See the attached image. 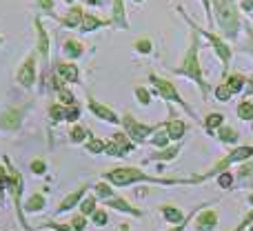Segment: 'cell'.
Returning a JSON list of instances; mask_svg holds the SVG:
<instances>
[{
    "label": "cell",
    "mask_w": 253,
    "mask_h": 231,
    "mask_svg": "<svg viewBox=\"0 0 253 231\" xmlns=\"http://www.w3.org/2000/svg\"><path fill=\"white\" fill-rule=\"evenodd\" d=\"M102 178L107 183H111L114 187H131V185H138V183L165 185V187H171V185H196L193 178H158V176L144 174L138 167H116L111 171H105Z\"/></svg>",
    "instance_id": "cell-1"
},
{
    "label": "cell",
    "mask_w": 253,
    "mask_h": 231,
    "mask_svg": "<svg viewBox=\"0 0 253 231\" xmlns=\"http://www.w3.org/2000/svg\"><path fill=\"white\" fill-rule=\"evenodd\" d=\"M198 51H200V34H198V31L193 29V34H191V43H189V49H187V53H184L182 62H180V65L173 69V74H175V76H184V78L193 80V83H196L198 87H200L202 98L207 100V96H209L211 87H209V83L205 80V74H202V67H200V58H198Z\"/></svg>",
    "instance_id": "cell-2"
},
{
    "label": "cell",
    "mask_w": 253,
    "mask_h": 231,
    "mask_svg": "<svg viewBox=\"0 0 253 231\" xmlns=\"http://www.w3.org/2000/svg\"><path fill=\"white\" fill-rule=\"evenodd\" d=\"M215 11V22H218L220 31L227 36L229 40L238 38V31H240V13H238V7L231 2V0H211Z\"/></svg>",
    "instance_id": "cell-3"
},
{
    "label": "cell",
    "mask_w": 253,
    "mask_h": 231,
    "mask_svg": "<svg viewBox=\"0 0 253 231\" xmlns=\"http://www.w3.org/2000/svg\"><path fill=\"white\" fill-rule=\"evenodd\" d=\"M249 158H253V147H249V144L236 147V149H231V151H229L224 158H220V160L215 162V165L211 167L209 171L193 176V180H196V185H198V183H202V180L211 178V176H218V174H222V171H227L229 167L236 165V162H245V160H249Z\"/></svg>",
    "instance_id": "cell-4"
},
{
    "label": "cell",
    "mask_w": 253,
    "mask_h": 231,
    "mask_svg": "<svg viewBox=\"0 0 253 231\" xmlns=\"http://www.w3.org/2000/svg\"><path fill=\"white\" fill-rule=\"evenodd\" d=\"M149 83L153 85V89H156V93H158V96H160V98H165L167 102H175V105H180V107H182V109L187 111V114L191 116V118H196V114H193V109L187 105V102L182 100V96H180V93H178V89H175V85H171L169 80H162V78H158L156 74H151V76H149Z\"/></svg>",
    "instance_id": "cell-5"
},
{
    "label": "cell",
    "mask_w": 253,
    "mask_h": 231,
    "mask_svg": "<svg viewBox=\"0 0 253 231\" xmlns=\"http://www.w3.org/2000/svg\"><path fill=\"white\" fill-rule=\"evenodd\" d=\"M180 13H182L184 18H187V13L180 9ZM187 22L191 25V29H196L200 36H205L207 40H209L211 45H213V49H215V53H218V58L222 60V65H224V76H227V69H229V62H231V56H233V51H231V47H229L227 43H224L220 36H215V34H211V31H207V29H200V27L196 25V22H191V18H187Z\"/></svg>",
    "instance_id": "cell-6"
},
{
    "label": "cell",
    "mask_w": 253,
    "mask_h": 231,
    "mask_svg": "<svg viewBox=\"0 0 253 231\" xmlns=\"http://www.w3.org/2000/svg\"><path fill=\"white\" fill-rule=\"evenodd\" d=\"M123 129H125V134L129 136L131 140H133L135 144H140V142H144V140L149 138V136H153V131L158 129L156 125H144V122H138L131 114H125L123 116Z\"/></svg>",
    "instance_id": "cell-7"
},
{
    "label": "cell",
    "mask_w": 253,
    "mask_h": 231,
    "mask_svg": "<svg viewBox=\"0 0 253 231\" xmlns=\"http://www.w3.org/2000/svg\"><path fill=\"white\" fill-rule=\"evenodd\" d=\"M16 78L25 89L34 87V83H36V53H29V56H27V60L22 62L20 69H18Z\"/></svg>",
    "instance_id": "cell-8"
},
{
    "label": "cell",
    "mask_w": 253,
    "mask_h": 231,
    "mask_svg": "<svg viewBox=\"0 0 253 231\" xmlns=\"http://www.w3.org/2000/svg\"><path fill=\"white\" fill-rule=\"evenodd\" d=\"M87 109L91 111L96 118H100V120H105V122H111V125H118L120 122V118H118L116 111H111L107 105H100L93 96H87Z\"/></svg>",
    "instance_id": "cell-9"
},
{
    "label": "cell",
    "mask_w": 253,
    "mask_h": 231,
    "mask_svg": "<svg viewBox=\"0 0 253 231\" xmlns=\"http://www.w3.org/2000/svg\"><path fill=\"white\" fill-rule=\"evenodd\" d=\"M105 205L109 207V209H116L118 214H126V216H135V218H142L144 216V211L142 209H138V207H133L131 205L126 198H123V196H118V198H107L105 200Z\"/></svg>",
    "instance_id": "cell-10"
},
{
    "label": "cell",
    "mask_w": 253,
    "mask_h": 231,
    "mask_svg": "<svg viewBox=\"0 0 253 231\" xmlns=\"http://www.w3.org/2000/svg\"><path fill=\"white\" fill-rule=\"evenodd\" d=\"M36 25V31H38V53L40 58H42V69H44V83H47V62H49V34L44 31L42 22H40V18H36L34 20Z\"/></svg>",
    "instance_id": "cell-11"
},
{
    "label": "cell",
    "mask_w": 253,
    "mask_h": 231,
    "mask_svg": "<svg viewBox=\"0 0 253 231\" xmlns=\"http://www.w3.org/2000/svg\"><path fill=\"white\" fill-rule=\"evenodd\" d=\"M22 116H25V109H16V107L2 111V116H0V129L2 131H16L18 127L22 125Z\"/></svg>",
    "instance_id": "cell-12"
},
{
    "label": "cell",
    "mask_w": 253,
    "mask_h": 231,
    "mask_svg": "<svg viewBox=\"0 0 253 231\" xmlns=\"http://www.w3.org/2000/svg\"><path fill=\"white\" fill-rule=\"evenodd\" d=\"M89 191V185H83L80 189H76V191H71L69 196H65V200L58 205V209H56V214H65V211H71L76 205H78L80 200L84 198V193Z\"/></svg>",
    "instance_id": "cell-13"
},
{
    "label": "cell",
    "mask_w": 253,
    "mask_h": 231,
    "mask_svg": "<svg viewBox=\"0 0 253 231\" xmlns=\"http://www.w3.org/2000/svg\"><path fill=\"white\" fill-rule=\"evenodd\" d=\"M218 227V214L211 209H205L202 214H198L196 218V231H215Z\"/></svg>",
    "instance_id": "cell-14"
},
{
    "label": "cell",
    "mask_w": 253,
    "mask_h": 231,
    "mask_svg": "<svg viewBox=\"0 0 253 231\" xmlns=\"http://www.w3.org/2000/svg\"><path fill=\"white\" fill-rule=\"evenodd\" d=\"M56 74L60 76L62 83H80V71H78V67L71 65V62H58Z\"/></svg>",
    "instance_id": "cell-15"
},
{
    "label": "cell",
    "mask_w": 253,
    "mask_h": 231,
    "mask_svg": "<svg viewBox=\"0 0 253 231\" xmlns=\"http://www.w3.org/2000/svg\"><path fill=\"white\" fill-rule=\"evenodd\" d=\"M165 129H167V134H169V138L173 140V142L182 140L184 134H187V125H184L182 120H175V118H171L169 122H165Z\"/></svg>",
    "instance_id": "cell-16"
},
{
    "label": "cell",
    "mask_w": 253,
    "mask_h": 231,
    "mask_svg": "<svg viewBox=\"0 0 253 231\" xmlns=\"http://www.w3.org/2000/svg\"><path fill=\"white\" fill-rule=\"evenodd\" d=\"M160 214H162V218H165L167 223H171V225H178V223H182V220L187 218V214H184L182 209H178V207H173V205H162Z\"/></svg>",
    "instance_id": "cell-17"
},
{
    "label": "cell",
    "mask_w": 253,
    "mask_h": 231,
    "mask_svg": "<svg viewBox=\"0 0 253 231\" xmlns=\"http://www.w3.org/2000/svg\"><path fill=\"white\" fill-rule=\"evenodd\" d=\"M111 25L118 29H129L126 22V13H125V2L123 0H114V16H111Z\"/></svg>",
    "instance_id": "cell-18"
},
{
    "label": "cell",
    "mask_w": 253,
    "mask_h": 231,
    "mask_svg": "<svg viewBox=\"0 0 253 231\" xmlns=\"http://www.w3.org/2000/svg\"><path fill=\"white\" fill-rule=\"evenodd\" d=\"M109 22H105V20H100L98 16H93V13H84L83 16V22H80V34H89V31H93V29H100V27H107Z\"/></svg>",
    "instance_id": "cell-19"
},
{
    "label": "cell",
    "mask_w": 253,
    "mask_h": 231,
    "mask_svg": "<svg viewBox=\"0 0 253 231\" xmlns=\"http://www.w3.org/2000/svg\"><path fill=\"white\" fill-rule=\"evenodd\" d=\"M62 51H65L67 58H80L84 51V45L80 40H74V38H67L65 45H62Z\"/></svg>",
    "instance_id": "cell-20"
},
{
    "label": "cell",
    "mask_w": 253,
    "mask_h": 231,
    "mask_svg": "<svg viewBox=\"0 0 253 231\" xmlns=\"http://www.w3.org/2000/svg\"><path fill=\"white\" fill-rule=\"evenodd\" d=\"M218 140L224 144H236L238 140H240V134H238L233 127L222 125V127H218Z\"/></svg>",
    "instance_id": "cell-21"
},
{
    "label": "cell",
    "mask_w": 253,
    "mask_h": 231,
    "mask_svg": "<svg viewBox=\"0 0 253 231\" xmlns=\"http://www.w3.org/2000/svg\"><path fill=\"white\" fill-rule=\"evenodd\" d=\"M83 7H71L69 9V13L67 16H62L60 18V22L65 27H80V22H83Z\"/></svg>",
    "instance_id": "cell-22"
},
{
    "label": "cell",
    "mask_w": 253,
    "mask_h": 231,
    "mask_svg": "<svg viewBox=\"0 0 253 231\" xmlns=\"http://www.w3.org/2000/svg\"><path fill=\"white\" fill-rule=\"evenodd\" d=\"M44 207H47V200H44L42 193H34V196H29V200L25 202V211H29V214L42 211Z\"/></svg>",
    "instance_id": "cell-23"
},
{
    "label": "cell",
    "mask_w": 253,
    "mask_h": 231,
    "mask_svg": "<svg viewBox=\"0 0 253 231\" xmlns=\"http://www.w3.org/2000/svg\"><path fill=\"white\" fill-rule=\"evenodd\" d=\"M180 153V144H173V147H162V151H156V153H151V158L149 160H173L175 156Z\"/></svg>",
    "instance_id": "cell-24"
},
{
    "label": "cell",
    "mask_w": 253,
    "mask_h": 231,
    "mask_svg": "<svg viewBox=\"0 0 253 231\" xmlns=\"http://www.w3.org/2000/svg\"><path fill=\"white\" fill-rule=\"evenodd\" d=\"M224 85L229 87V92H231V93H240L242 89H245V85H247V78L242 74H231Z\"/></svg>",
    "instance_id": "cell-25"
},
{
    "label": "cell",
    "mask_w": 253,
    "mask_h": 231,
    "mask_svg": "<svg viewBox=\"0 0 253 231\" xmlns=\"http://www.w3.org/2000/svg\"><path fill=\"white\" fill-rule=\"evenodd\" d=\"M89 136H91V134H89V129H84L83 125H74V127L69 129V140H71V142H76V144L84 142Z\"/></svg>",
    "instance_id": "cell-26"
},
{
    "label": "cell",
    "mask_w": 253,
    "mask_h": 231,
    "mask_svg": "<svg viewBox=\"0 0 253 231\" xmlns=\"http://www.w3.org/2000/svg\"><path fill=\"white\" fill-rule=\"evenodd\" d=\"M224 125V116L222 114H209L205 118V129L209 131V134H213L218 127H222Z\"/></svg>",
    "instance_id": "cell-27"
},
{
    "label": "cell",
    "mask_w": 253,
    "mask_h": 231,
    "mask_svg": "<svg viewBox=\"0 0 253 231\" xmlns=\"http://www.w3.org/2000/svg\"><path fill=\"white\" fill-rule=\"evenodd\" d=\"M96 207H98V198L96 196H84L83 200H80V214L91 216L93 211H96Z\"/></svg>",
    "instance_id": "cell-28"
},
{
    "label": "cell",
    "mask_w": 253,
    "mask_h": 231,
    "mask_svg": "<svg viewBox=\"0 0 253 231\" xmlns=\"http://www.w3.org/2000/svg\"><path fill=\"white\" fill-rule=\"evenodd\" d=\"M171 142V138H169V134H167V129H160V127H158L156 131H153V138H151V144L153 147H167V144Z\"/></svg>",
    "instance_id": "cell-29"
},
{
    "label": "cell",
    "mask_w": 253,
    "mask_h": 231,
    "mask_svg": "<svg viewBox=\"0 0 253 231\" xmlns=\"http://www.w3.org/2000/svg\"><path fill=\"white\" fill-rule=\"evenodd\" d=\"M236 114H238V118H240V120H253V102L242 100L240 105H238Z\"/></svg>",
    "instance_id": "cell-30"
},
{
    "label": "cell",
    "mask_w": 253,
    "mask_h": 231,
    "mask_svg": "<svg viewBox=\"0 0 253 231\" xmlns=\"http://www.w3.org/2000/svg\"><path fill=\"white\" fill-rule=\"evenodd\" d=\"M84 149H87L89 153H105L107 142L105 140H100V138H91V136H89V142L84 144Z\"/></svg>",
    "instance_id": "cell-31"
},
{
    "label": "cell",
    "mask_w": 253,
    "mask_h": 231,
    "mask_svg": "<svg viewBox=\"0 0 253 231\" xmlns=\"http://www.w3.org/2000/svg\"><path fill=\"white\" fill-rule=\"evenodd\" d=\"M253 176V160L249 158V160H245L240 165V169H238V174H236V178L238 180H249Z\"/></svg>",
    "instance_id": "cell-32"
},
{
    "label": "cell",
    "mask_w": 253,
    "mask_h": 231,
    "mask_svg": "<svg viewBox=\"0 0 253 231\" xmlns=\"http://www.w3.org/2000/svg\"><path fill=\"white\" fill-rule=\"evenodd\" d=\"M49 120L56 125V122L65 120V105H51L49 107Z\"/></svg>",
    "instance_id": "cell-33"
},
{
    "label": "cell",
    "mask_w": 253,
    "mask_h": 231,
    "mask_svg": "<svg viewBox=\"0 0 253 231\" xmlns=\"http://www.w3.org/2000/svg\"><path fill=\"white\" fill-rule=\"evenodd\" d=\"M96 193L102 198V200H107V198L116 196L114 189H111V183H107V180H102V183H98V185H96Z\"/></svg>",
    "instance_id": "cell-34"
},
{
    "label": "cell",
    "mask_w": 253,
    "mask_h": 231,
    "mask_svg": "<svg viewBox=\"0 0 253 231\" xmlns=\"http://www.w3.org/2000/svg\"><path fill=\"white\" fill-rule=\"evenodd\" d=\"M233 183H236V178H233V174L231 171H222V174H218V185L222 189H231L233 187Z\"/></svg>",
    "instance_id": "cell-35"
},
{
    "label": "cell",
    "mask_w": 253,
    "mask_h": 231,
    "mask_svg": "<svg viewBox=\"0 0 253 231\" xmlns=\"http://www.w3.org/2000/svg\"><path fill=\"white\" fill-rule=\"evenodd\" d=\"M78 118H80V107L76 105V102H74V105H67L65 107V120L67 122H76Z\"/></svg>",
    "instance_id": "cell-36"
},
{
    "label": "cell",
    "mask_w": 253,
    "mask_h": 231,
    "mask_svg": "<svg viewBox=\"0 0 253 231\" xmlns=\"http://www.w3.org/2000/svg\"><path fill=\"white\" fill-rule=\"evenodd\" d=\"M91 218H93V225H96V227H105V225L109 223V216H107L105 209H96L91 214Z\"/></svg>",
    "instance_id": "cell-37"
},
{
    "label": "cell",
    "mask_w": 253,
    "mask_h": 231,
    "mask_svg": "<svg viewBox=\"0 0 253 231\" xmlns=\"http://www.w3.org/2000/svg\"><path fill=\"white\" fill-rule=\"evenodd\" d=\"M42 229H49V231H76L71 225H65V223H53V220H49V223L42 225Z\"/></svg>",
    "instance_id": "cell-38"
},
{
    "label": "cell",
    "mask_w": 253,
    "mask_h": 231,
    "mask_svg": "<svg viewBox=\"0 0 253 231\" xmlns=\"http://www.w3.org/2000/svg\"><path fill=\"white\" fill-rule=\"evenodd\" d=\"M69 225H71V227H74L76 231H84V229H87V216H84V214H78V216H74Z\"/></svg>",
    "instance_id": "cell-39"
},
{
    "label": "cell",
    "mask_w": 253,
    "mask_h": 231,
    "mask_svg": "<svg viewBox=\"0 0 253 231\" xmlns=\"http://www.w3.org/2000/svg\"><path fill=\"white\" fill-rule=\"evenodd\" d=\"M151 49H153V43H151V40H147V38L135 40V51H140V53H151Z\"/></svg>",
    "instance_id": "cell-40"
},
{
    "label": "cell",
    "mask_w": 253,
    "mask_h": 231,
    "mask_svg": "<svg viewBox=\"0 0 253 231\" xmlns=\"http://www.w3.org/2000/svg\"><path fill=\"white\" fill-rule=\"evenodd\" d=\"M240 49L253 56V29H251V25H247V43L240 45Z\"/></svg>",
    "instance_id": "cell-41"
},
{
    "label": "cell",
    "mask_w": 253,
    "mask_h": 231,
    "mask_svg": "<svg viewBox=\"0 0 253 231\" xmlns=\"http://www.w3.org/2000/svg\"><path fill=\"white\" fill-rule=\"evenodd\" d=\"M58 98H60V102H62V105H74V96H71V92H69V89H65V87H60V89H58Z\"/></svg>",
    "instance_id": "cell-42"
},
{
    "label": "cell",
    "mask_w": 253,
    "mask_h": 231,
    "mask_svg": "<svg viewBox=\"0 0 253 231\" xmlns=\"http://www.w3.org/2000/svg\"><path fill=\"white\" fill-rule=\"evenodd\" d=\"M135 98H138V102L140 105H144V107L151 102V96H149V92L144 87H135Z\"/></svg>",
    "instance_id": "cell-43"
},
{
    "label": "cell",
    "mask_w": 253,
    "mask_h": 231,
    "mask_svg": "<svg viewBox=\"0 0 253 231\" xmlns=\"http://www.w3.org/2000/svg\"><path fill=\"white\" fill-rule=\"evenodd\" d=\"M29 169H31V174L42 176V174H47V162H44V160H34Z\"/></svg>",
    "instance_id": "cell-44"
},
{
    "label": "cell",
    "mask_w": 253,
    "mask_h": 231,
    "mask_svg": "<svg viewBox=\"0 0 253 231\" xmlns=\"http://www.w3.org/2000/svg\"><path fill=\"white\" fill-rule=\"evenodd\" d=\"M231 96H233V93L229 92V87H227V85H220V87L215 89V98H218L220 102H227Z\"/></svg>",
    "instance_id": "cell-45"
},
{
    "label": "cell",
    "mask_w": 253,
    "mask_h": 231,
    "mask_svg": "<svg viewBox=\"0 0 253 231\" xmlns=\"http://www.w3.org/2000/svg\"><path fill=\"white\" fill-rule=\"evenodd\" d=\"M38 7L42 9V11H47L49 16H56V13H53V0H38Z\"/></svg>",
    "instance_id": "cell-46"
},
{
    "label": "cell",
    "mask_w": 253,
    "mask_h": 231,
    "mask_svg": "<svg viewBox=\"0 0 253 231\" xmlns=\"http://www.w3.org/2000/svg\"><path fill=\"white\" fill-rule=\"evenodd\" d=\"M253 223V211H249V214H247L245 216V218H242V223L240 225H238V227L236 229H233V231H245L247 227H249V225Z\"/></svg>",
    "instance_id": "cell-47"
},
{
    "label": "cell",
    "mask_w": 253,
    "mask_h": 231,
    "mask_svg": "<svg viewBox=\"0 0 253 231\" xmlns=\"http://www.w3.org/2000/svg\"><path fill=\"white\" fill-rule=\"evenodd\" d=\"M202 4H205V13H207V22H209V25H213V18H211V0H202Z\"/></svg>",
    "instance_id": "cell-48"
},
{
    "label": "cell",
    "mask_w": 253,
    "mask_h": 231,
    "mask_svg": "<svg viewBox=\"0 0 253 231\" xmlns=\"http://www.w3.org/2000/svg\"><path fill=\"white\" fill-rule=\"evenodd\" d=\"M245 96H253V76L249 78V83H247V89H245Z\"/></svg>",
    "instance_id": "cell-49"
},
{
    "label": "cell",
    "mask_w": 253,
    "mask_h": 231,
    "mask_svg": "<svg viewBox=\"0 0 253 231\" xmlns=\"http://www.w3.org/2000/svg\"><path fill=\"white\" fill-rule=\"evenodd\" d=\"M242 9L245 11H253V0H242Z\"/></svg>",
    "instance_id": "cell-50"
},
{
    "label": "cell",
    "mask_w": 253,
    "mask_h": 231,
    "mask_svg": "<svg viewBox=\"0 0 253 231\" xmlns=\"http://www.w3.org/2000/svg\"><path fill=\"white\" fill-rule=\"evenodd\" d=\"M83 2H84V4H91V7H100L105 0H83Z\"/></svg>",
    "instance_id": "cell-51"
},
{
    "label": "cell",
    "mask_w": 253,
    "mask_h": 231,
    "mask_svg": "<svg viewBox=\"0 0 253 231\" xmlns=\"http://www.w3.org/2000/svg\"><path fill=\"white\" fill-rule=\"evenodd\" d=\"M120 231H129V225H125V223H123V225H120Z\"/></svg>",
    "instance_id": "cell-52"
},
{
    "label": "cell",
    "mask_w": 253,
    "mask_h": 231,
    "mask_svg": "<svg viewBox=\"0 0 253 231\" xmlns=\"http://www.w3.org/2000/svg\"><path fill=\"white\" fill-rule=\"evenodd\" d=\"M249 202H251V205H253V193H251V196H249Z\"/></svg>",
    "instance_id": "cell-53"
},
{
    "label": "cell",
    "mask_w": 253,
    "mask_h": 231,
    "mask_svg": "<svg viewBox=\"0 0 253 231\" xmlns=\"http://www.w3.org/2000/svg\"><path fill=\"white\" fill-rule=\"evenodd\" d=\"M65 2H69V4H71V2H74V0H65Z\"/></svg>",
    "instance_id": "cell-54"
},
{
    "label": "cell",
    "mask_w": 253,
    "mask_h": 231,
    "mask_svg": "<svg viewBox=\"0 0 253 231\" xmlns=\"http://www.w3.org/2000/svg\"><path fill=\"white\" fill-rule=\"evenodd\" d=\"M0 45H2V36H0Z\"/></svg>",
    "instance_id": "cell-55"
},
{
    "label": "cell",
    "mask_w": 253,
    "mask_h": 231,
    "mask_svg": "<svg viewBox=\"0 0 253 231\" xmlns=\"http://www.w3.org/2000/svg\"><path fill=\"white\" fill-rule=\"evenodd\" d=\"M249 231H253V229H249Z\"/></svg>",
    "instance_id": "cell-56"
}]
</instances>
